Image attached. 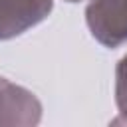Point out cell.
Listing matches in <instances>:
<instances>
[{
	"label": "cell",
	"mask_w": 127,
	"mask_h": 127,
	"mask_svg": "<svg viewBox=\"0 0 127 127\" xmlns=\"http://www.w3.org/2000/svg\"><path fill=\"white\" fill-rule=\"evenodd\" d=\"M67 2H79V0H67Z\"/></svg>",
	"instance_id": "obj_5"
},
{
	"label": "cell",
	"mask_w": 127,
	"mask_h": 127,
	"mask_svg": "<svg viewBox=\"0 0 127 127\" xmlns=\"http://www.w3.org/2000/svg\"><path fill=\"white\" fill-rule=\"evenodd\" d=\"M42 117V105L36 95L4 77H0V127L36 125Z\"/></svg>",
	"instance_id": "obj_2"
},
{
	"label": "cell",
	"mask_w": 127,
	"mask_h": 127,
	"mask_svg": "<svg viewBox=\"0 0 127 127\" xmlns=\"http://www.w3.org/2000/svg\"><path fill=\"white\" fill-rule=\"evenodd\" d=\"M85 20L99 44L117 48L127 42V0H91Z\"/></svg>",
	"instance_id": "obj_1"
},
{
	"label": "cell",
	"mask_w": 127,
	"mask_h": 127,
	"mask_svg": "<svg viewBox=\"0 0 127 127\" xmlns=\"http://www.w3.org/2000/svg\"><path fill=\"white\" fill-rule=\"evenodd\" d=\"M54 0H0V40H10L40 24Z\"/></svg>",
	"instance_id": "obj_3"
},
{
	"label": "cell",
	"mask_w": 127,
	"mask_h": 127,
	"mask_svg": "<svg viewBox=\"0 0 127 127\" xmlns=\"http://www.w3.org/2000/svg\"><path fill=\"white\" fill-rule=\"evenodd\" d=\"M115 99L119 113L127 119V56L117 65V77H115Z\"/></svg>",
	"instance_id": "obj_4"
}]
</instances>
